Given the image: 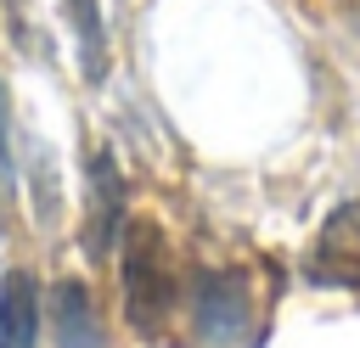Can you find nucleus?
Wrapping results in <instances>:
<instances>
[{
    "label": "nucleus",
    "instance_id": "1",
    "mask_svg": "<svg viewBox=\"0 0 360 348\" xmlns=\"http://www.w3.org/2000/svg\"><path fill=\"white\" fill-rule=\"evenodd\" d=\"M118 286H124V320L158 342L180 309V275H174V253L169 236L152 219H129L118 236Z\"/></svg>",
    "mask_w": 360,
    "mask_h": 348
},
{
    "label": "nucleus",
    "instance_id": "2",
    "mask_svg": "<svg viewBox=\"0 0 360 348\" xmlns=\"http://www.w3.org/2000/svg\"><path fill=\"white\" fill-rule=\"evenodd\" d=\"M186 309H191V342L197 348H253L264 331V297H259L253 275L231 269V264L197 269Z\"/></svg>",
    "mask_w": 360,
    "mask_h": 348
},
{
    "label": "nucleus",
    "instance_id": "3",
    "mask_svg": "<svg viewBox=\"0 0 360 348\" xmlns=\"http://www.w3.org/2000/svg\"><path fill=\"white\" fill-rule=\"evenodd\" d=\"M304 275L321 292H360V196L338 202L321 219V230L304 253Z\"/></svg>",
    "mask_w": 360,
    "mask_h": 348
},
{
    "label": "nucleus",
    "instance_id": "4",
    "mask_svg": "<svg viewBox=\"0 0 360 348\" xmlns=\"http://www.w3.org/2000/svg\"><path fill=\"white\" fill-rule=\"evenodd\" d=\"M90 219H84V247H90V258H107L112 247H118V236H124V174H118V163H112V152H96L90 157V208H84Z\"/></svg>",
    "mask_w": 360,
    "mask_h": 348
},
{
    "label": "nucleus",
    "instance_id": "5",
    "mask_svg": "<svg viewBox=\"0 0 360 348\" xmlns=\"http://www.w3.org/2000/svg\"><path fill=\"white\" fill-rule=\"evenodd\" d=\"M51 337H56V348H107V326H101V309L84 292V281H62L51 292Z\"/></svg>",
    "mask_w": 360,
    "mask_h": 348
},
{
    "label": "nucleus",
    "instance_id": "6",
    "mask_svg": "<svg viewBox=\"0 0 360 348\" xmlns=\"http://www.w3.org/2000/svg\"><path fill=\"white\" fill-rule=\"evenodd\" d=\"M0 348H39V281L11 269L0 286Z\"/></svg>",
    "mask_w": 360,
    "mask_h": 348
},
{
    "label": "nucleus",
    "instance_id": "7",
    "mask_svg": "<svg viewBox=\"0 0 360 348\" xmlns=\"http://www.w3.org/2000/svg\"><path fill=\"white\" fill-rule=\"evenodd\" d=\"M62 17H68V28H73L84 79H101V73H107V22H101V0H62Z\"/></svg>",
    "mask_w": 360,
    "mask_h": 348
},
{
    "label": "nucleus",
    "instance_id": "8",
    "mask_svg": "<svg viewBox=\"0 0 360 348\" xmlns=\"http://www.w3.org/2000/svg\"><path fill=\"white\" fill-rule=\"evenodd\" d=\"M17 196V157H11V90L0 79V202Z\"/></svg>",
    "mask_w": 360,
    "mask_h": 348
}]
</instances>
